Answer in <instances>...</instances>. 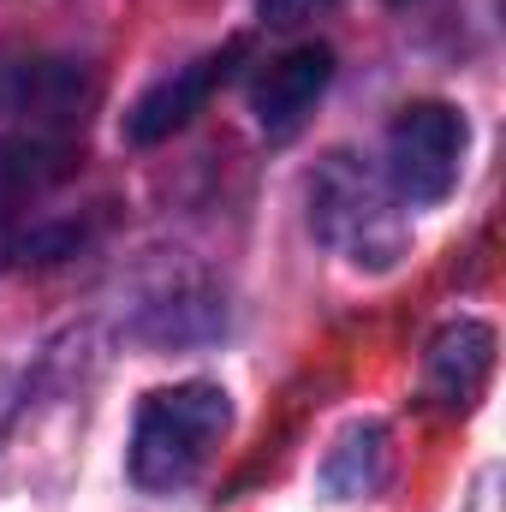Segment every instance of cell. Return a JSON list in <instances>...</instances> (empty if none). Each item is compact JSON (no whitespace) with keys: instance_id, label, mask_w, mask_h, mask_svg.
<instances>
[{"instance_id":"9","label":"cell","mask_w":506,"mask_h":512,"mask_svg":"<svg viewBox=\"0 0 506 512\" xmlns=\"http://www.w3.org/2000/svg\"><path fill=\"white\" fill-rule=\"evenodd\" d=\"M328 0H256V18L262 24H274V30H292V24H304V18H316Z\"/></svg>"},{"instance_id":"3","label":"cell","mask_w":506,"mask_h":512,"mask_svg":"<svg viewBox=\"0 0 506 512\" xmlns=\"http://www.w3.org/2000/svg\"><path fill=\"white\" fill-rule=\"evenodd\" d=\"M465 167V114L447 102H411L387 126V185L411 203L429 209L459 185Z\"/></svg>"},{"instance_id":"8","label":"cell","mask_w":506,"mask_h":512,"mask_svg":"<svg viewBox=\"0 0 506 512\" xmlns=\"http://www.w3.org/2000/svg\"><path fill=\"white\" fill-rule=\"evenodd\" d=\"M387 471H393V435H387V423L370 417V423H352L328 447L316 483H322L328 501H370L381 483H387Z\"/></svg>"},{"instance_id":"7","label":"cell","mask_w":506,"mask_h":512,"mask_svg":"<svg viewBox=\"0 0 506 512\" xmlns=\"http://www.w3.org/2000/svg\"><path fill=\"white\" fill-rule=\"evenodd\" d=\"M495 376V328L477 316H459L429 346V393L441 405H471Z\"/></svg>"},{"instance_id":"10","label":"cell","mask_w":506,"mask_h":512,"mask_svg":"<svg viewBox=\"0 0 506 512\" xmlns=\"http://www.w3.org/2000/svg\"><path fill=\"white\" fill-rule=\"evenodd\" d=\"M18 405H24V370L0 364V441H6V429L18 423Z\"/></svg>"},{"instance_id":"2","label":"cell","mask_w":506,"mask_h":512,"mask_svg":"<svg viewBox=\"0 0 506 512\" xmlns=\"http://www.w3.org/2000/svg\"><path fill=\"white\" fill-rule=\"evenodd\" d=\"M310 227L358 268H387L405 245V227L387 209L381 179H370L352 155H328L310 179Z\"/></svg>"},{"instance_id":"4","label":"cell","mask_w":506,"mask_h":512,"mask_svg":"<svg viewBox=\"0 0 506 512\" xmlns=\"http://www.w3.org/2000/svg\"><path fill=\"white\" fill-rule=\"evenodd\" d=\"M90 102H96V72L84 60H66V54L0 60V114L18 120L24 131L66 137L72 126H84Z\"/></svg>"},{"instance_id":"5","label":"cell","mask_w":506,"mask_h":512,"mask_svg":"<svg viewBox=\"0 0 506 512\" xmlns=\"http://www.w3.org/2000/svg\"><path fill=\"white\" fill-rule=\"evenodd\" d=\"M239 60H245V42H227V48H215V54L191 60V66H173L161 84H149V90L131 102L126 143L149 149V143H167L173 131H185L203 108H209V96L233 78V66H239Z\"/></svg>"},{"instance_id":"6","label":"cell","mask_w":506,"mask_h":512,"mask_svg":"<svg viewBox=\"0 0 506 512\" xmlns=\"http://www.w3.org/2000/svg\"><path fill=\"white\" fill-rule=\"evenodd\" d=\"M334 84V48L328 42H298L280 60H268L251 84V114L268 137H292Z\"/></svg>"},{"instance_id":"1","label":"cell","mask_w":506,"mask_h":512,"mask_svg":"<svg viewBox=\"0 0 506 512\" xmlns=\"http://www.w3.org/2000/svg\"><path fill=\"white\" fill-rule=\"evenodd\" d=\"M227 429H233V399L221 382L155 387L131 423V483L143 495H173V489L197 483Z\"/></svg>"}]
</instances>
